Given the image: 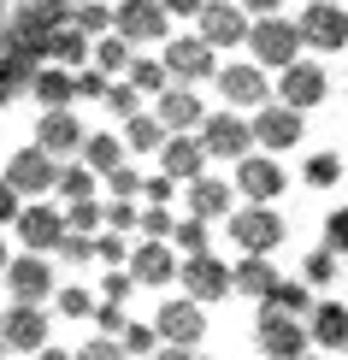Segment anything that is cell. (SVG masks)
Here are the masks:
<instances>
[{
    "label": "cell",
    "instance_id": "cell-29",
    "mask_svg": "<svg viewBox=\"0 0 348 360\" xmlns=\"http://www.w3.org/2000/svg\"><path fill=\"white\" fill-rule=\"evenodd\" d=\"M278 278L271 272V254H242V260L231 266V295H248V302H260V290Z\"/></svg>",
    "mask_w": 348,
    "mask_h": 360
},
{
    "label": "cell",
    "instance_id": "cell-15",
    "mask_svg": "<svg viewBox=\"0 0 348 360\" xmlns=\"http://www.w3.org/2000/svg\"><path fill=\"white\" fill-rule=\"evenodd\" d=\"M231 166H236V184H231V189H236V195H248V201H278V195H283V184H290L278 160L254 154V148H248V154H236Z\"/></svg>",
    "mask_w": 348,
    "mask_h": 360
},
{
    "label": "cell",
    "instance_id": "cell-51",
    "mask_svg": "<svg viewBox=\"0 0 348 360\" xmlns=\"http://www.w3.org/2000/svg\"><path fill=\"white\" fill-rule=\"evenodd\" d=\"M18 201H24L18 189H12V184H0V224H12V213H18Z\"/></svg>",
    "mask_w": 348,
    "mask_h": 360
},
{
    "label": "cell",
    "instance_id": "cell-8",
    "mask_svg": "<svg viewBox=\"0 0 348 360\" xmlns=\"http://www.w3.org/2000/svg\"><path fill=\"white\" fill-rule=\"evenodd\" d=\"M325 89H330V77H325V65H313V59H290V65H278V101L283 107H295V112H313L325 101Z\"/></svg>",
    "mask_w": 348,
    "mask_h": 360
},
{
    "label": "cell",
    "instance_id": "cell-2",
    "mask_svg": "<svg viewBox=\"0 0 348 360\" xmlns=\"http://www.w3.org/2000/svg\"><path fill=\"white\" fill-rule=\"evenodd\" d=\"M172 283H183V295H189V302H201V307L231 302V266H224L213 248L177 254V278H172Z\"/></svg>",
    "mask_w": 348,
    "mask_h": 360
},
{
    "label": "cell",
    "instance_id": "cell-30",
    "mask_svg": "<svg viewBox=\"0 0 348 360\" xmlns=\"http://www.w3.org/2000/svg\"><path fill=\"white\" fill-rule=\"evenodd\" d=\"M77 160H83V166H89V172L101 177L107 166H118V160H124V142H118L112 130H95V136L83 130V142H77Z\"/></svg>",
    "mask_w": 348,
    "mask_h": 360
},
{
    "label": "cell",
    "instance_id": "cell-53",
    "mask_svg": "<svg viewBox=\"0 0 348 360\" xmlns=\"http://www.w3.org/2000/svg\"><path fill=\"white\" fill-rule=\"evenodd\" d=\"M36 360H71V349H48V342H41V349H36Z\"/></svg>",
    "mask_w": 348,
    "mask_h": 360
},
{
    "label": "cell",
    "instance_id": "cell-3",
    "mask_svg": "<svg viewBox=\"0 0 348 360\" xmlns=\"http://www.w3.org/2000/svg\"><path fill=\"white\" fill-rule=\"evenodd\" d=\"M231 243L242 248V254H271L283 243V213L271 201H248V207H231Z\"/></svg>",
    "mask_w": 348,
    "mask_h": 360
},
{
    "label": "cell",
    "instance_id": "cell-9",
    "mask_svg": "<svg viewBox=\"0 0 348 360\" xmlns=\"http://www.w3.org/2000/svg\"><path fill=\"white\" fill-rule=\"evenodd\" d=\"M195 142L207 148V160H236V154H248V148H254L248 118H242V112H201Z\"/></svg>",
    "mask_w": 348,
    "mask_h": 360
},
{
    "label": "cell",
    "instance_id": "cell-13",
    "mask_svg": "<svg viewBox=\"0 0 348 360\" xmlns=\"http://www.w3.org/2000/svg\"><path fill=\"white\" fill-rule=\"evenodd\" d=\"M154 337L160 342H201L207 337V307L201 302H189V295H172V302H160V313H154Z\"/></svg>",
    "mask_w": 348,
    "mask_h": 360
},
{
    "label": "cell",
    "instance_id": "cell-33",
    "mask_svg": "<svg viewBox=\"0 0 348 360\" xmlns=\"http://www.w3.org/2000/svg\"><path fill=\"white\" fill-rule=\"evenodd\" d=\"M165 243H172L177 254H201V248H213V224L183 213V219H172V236H165Z\"/></svg>",
    "mask_w": 348,
    "mask_h": 360
},
{
    "label": "cell",
    "instance_id": "cell-20",
    "mask_svg": "<svg viewBox=\"0 0 348 360\" xmlns=\"http://www.w3.org/2000/svg\"><path fill=\"white\" fill-rule=\"evenodd\" d=\"M260 349H266V360H295V354H307L313 342H307V325H301L295 313L260 307Z\"/></svg>",
    "mask_w": 348,
    "mask_h": 360
},
{
    "label": "cell",
    "instance_id": "cell-44",
    "mask_svg": "<svg viewBox=\"0 0 348 360\" xmlns=\"http://www.w3.org/2000/svg\"><path fill=\"white\" fill-rule=\"evenodd\" d=\"M89 319L101 325V337H118V331H124V302H107V295H95Z\"/></svg>",
    "mask_w": 348,
    "mask_h": 360
},
{
    "label": "cell",
    "instance_id": "cell-11",
    "mask_svg": "<svg viewBox=\"0 0 348 360\" xmlns=\"http://www.w3.org/2000/svg\"><path fill=\"white\" fill-rule=\"evenodd\" d=\"M112 30L130 48H148V41H160L172 30V18L160 12V0H112Z\"/></svg>",
    "mask_w": 348,
    "mask_h": 360
},
{
    "label": "cell",
    "instance_id": "cell-32",
    "mask_svg": "<svg viewBox=\"0 0 348 360\" xmlns=\"http://www.w3.org/2000/svg\"><path fill=\"white\" fill-rule=\"evenodd\" d=\"M124 59H130V41L118 36V30H101V36H89V65H101L107 77H118V71H124Z\"/></svg>",
    "mask_w": 348,
    "mask_h": 360
},
{
    "label": "cell",
    "instance_id": "cell-6",
    "mask_svg": "<svg viewBox=\"0 0 348 360\" xmlns=\"http://www.w3.org/2000/svg\"><path fill=\"white\" fill-rule=\"evenodd\" d=\"M301 48H319V53H337L342 41H348V12H342V0H301Z\"/></svg>",
    "mask_w": 348,
    "mask_h": 360
},
{
    "label": "cell",
    "instance_id": "cell-18",
    "mask_svg": "<svg viewBox=\"0 0 348 360\" xmlns=\"http://www.w3.org/2000/svg\"><path fill=\"white\" fill-rule=\"evenodd\" d=\"M53 166H59V160H53V154H41V148L30 142V148H18V154L6 160L0 184H12V189L30 201V195H48V189H53Z\"/></svg>",
    "mask_w": 348,
    "mask_h": 360
},
{
    "label": "cell",
    "instance_id": "cell-41",
    "mask_svg": "<svg viewBox=\"0 0 348 360\" xmlns=\"http://www.w3.org/2000/svg\"><path fill=\"white\" fill-rule=\"evenodd\" d=\"M136 184H142V172L130 166V154L118 160V166H107V172H101V189H107V195H136Z\"/></svg>",
    "mask_w": 348,
    "mask_h": 360
},
{
    "label": "cell",
    "instance_id": "cell-23",
    "mask_svg": "<svg viewBox=\"0 0 348 360\" xmlns=\"http://www.w3.org/2000/svg\"><path fill=\"white\" fill-rule=\"evenodd\" d=\"M231 207H236V189L231 184H224V177H189V184H183V213H195V219H207V224H213V219H224V213H231Z\"/></svg>",
    "mask_w": 348,
    "mask_h": 360
},
{
    "label": "cell",
    "instance_id": "cell-4",
    "mask_svg": "<svg viewBox=\"0 0 348 360\" xmlns=\"http://www.w3.org/2000/svg\"><path fill=\"white\" fill-rule=\"evenodd\" d=\"M160 65H165L172 83H213L219 53L207 48L195 30H189V36H172V30H165V36H160Z\"/></svg>",
    "mask_w": 348,
    "mask_h": 360
},
{
    "label": "cell",
    "instance_id": "cell-26",
    "mask_svg": "<svg viewBox=\"0 0 348 360\" xmlns=\"http://www.w3.org/2000/svg\"><path fill=\"white\" fill-rule=\"evenodd\" d=\"M260 307H271V313H307L313 307V283L307 278H271L266 290H260Z\"/></svg>",
    "mask_w": 348,
    "mask_h": 360
},
{
    "label": "cell",
    "instance_id": "cell-10",
    "mask_svg": "<svg viewBox=\"0 0 348 360\" xmlns=\"http://www.w3.org/2000/svg\"><path fill=\"white\" fill-rule=\"evenodd\" d=\"M124 272H130V283L165 290V283L177 278V248L165 243V236H142V243H130V254H124Z\"/></svg>",
    "mask_w": 348,
    "mask_h": 360
},
{
    "label": "cell",
    "instance_id": "cell-35",
    "mask_svg": "<svg viewBox=\"0 0 348 360\" xmlns=\"http://www.w3.org/2000/svg\"><path fill=\"white\" fill-rule=\"evenodd\" d=\"M59 219H65V231H101V195H77V201H59Z\"/></svg>",
    "mask_w": 348,
    "mask_h": 360
},
{
    "label": "cell",
    "instance_id": "cell-37",
    "mask_svg": "<svg viewBox=\"0 0 348 360\" xmlns=\"http://www.w3.org/2000/svg\"><path fill=\"white\" fill-rule=\"evenodd\" d=\"M124 254H130V243H124V231H89V260H107V266H124Z\"/></svg>",
    "mask_w": 348,
    "mask_h": 360
},
{
    "label": "cell",
    "instance_id": "cell-56",
    "mask_svg": "<svg viewBox=\"0 0 348 360\" xmlns=\"http://www.w3.org/2000/svg\"><path fill=\"white\" fill-rule=\"evenodd\" d=\"M0 360H6V342H0Z\"/></svg>",
    "mask_w": 348,
    "mask_h": 360
},
{
    "label": "cell",
    "instance_id": "cell-50",
    "mask_svg": "<svg viewBox=\"0 0 348 360\" xmlns=\"http://www.w3.org/2000/svg\"><path fill=\"white\" fill-rule=\"evenodd\" d=\"M160 12H165V18H195L201 0H160Z\"/></svg>",
    "mask_w": 348,
    "mask_h": 360
},
{
    "label": "cell",
    "instance_id": "cell-43",
    "mask_svg": "<svg viewBox=\"0 0 348 360\" xmlns=\"http://www.w3.org/2000/svg\"><path fill=\"white\" fill-rule=\"evenodd\" d=\"M154 342H160V337H154V325H130V319H124V331H118V349H124L130 360L154 354Z\"/></svg>",
    "mask_w": 348,
    "mask_h": 360
},
{
    "label": "cell",
    "instance_id": "cell-52",
    "mask_svg": "<svg viewBox=\"0 0 348 360\" xmlns=\"http://www.w3.org/2000/svg\"><path fill=\"white\" fill-rule=\"evenodd\" d=\"M236 6H242V12H248V18H254V12H278L283 0H236Z\"/></svg>",
    "mask_w": 348,
    "mask_h": 360
},
{
    "label": "cell",
    "instance_id": "cell-16",
    "mask_svg": "<svg viewBox=\"0 0 348 360\" xmlns=\"http://www.w3.org/2000/svg\"><path fill=\"white\" fill-rule=\"evenodd\" d=\"M0 342L18 349V354H36L48 342V313H41V302H12L0 313Z\"/></svg>",
    "mask_w": 348,
    "mask_h": 360
},
{
    "label": "cell",
    "instance_id": "cell-54",
    "mask_svg": "<svg viewBox=\"0 0 348 360\" xmlns=\"http://www.w3.org/2000/svg\"><path fill=\"white\" fill-rule=\"evenodd\" d=\"M6 254H12V248H6V236H0V266H6Z\"/></svg>",
    "mask_w": 348,
    "mask_h": 360
},
{
    "label": "cell",
    "instance_id": "cell-19",
    "mask_svg": "<svg viewBox=\"0 0 348 360\" xmlns=\"http://www.w3.org/2000/svg\"><path fill=\"white\" fill-rule=\"evenodd\" d=\"M12 224H18V243H24L30 254H53L59 231H65L59 207H41L36 195H30V201H18V213H12Z\"/></svg>",
    "mask_w": 348,
    "mask_h": 360
},
{
    "label": "cell",
    "instance_id": "cell-27",
    "mask_svg": "<svg viewBox=\"0 0 348 360\" xmlns=\"http://www.w3.org/2000/svg\"><path fill=\"white\" fill-rule=\"evenodd\" d=\"M48 195H59V201H77V195H101V177L89 172L77 154H65V160L53 166V189H48Z\"/></svg>",
    "mask_w": 348,
    "mask_h": 360
},
{
    "label": "cell",
    "instance_id": "cell-7",
    "mask_svg": "<svg viewBox=\"0 0 348 360\" xmlns=\"http://www.w3.org/2000/svg\"><path fill=\"white\" fill-rule=\"evenodd\" d=\"M195 36H201L213 53L242 48V36H248V12H242L236 0H201V12H195Z\"/></svg>",
    "mask_w": 348,
    "mask_h": 360
},
{
    "label": "cell",
    "instance_id": "cell-14",
    "mask_svg": "<svg viewBox=\"0 0 348 360\" xmlns=\"http://www.w3.org/2000/svg\"><path fill=\"white\" fill-rule=\"evenodd\" d=\"M213 83H219V95L231 101V107H260V101L271 95V83H266V71L254 65V59H231V65H213Z\"/></svg>",
    "mask_w": 348,
    "mask_h": 360
},
{
    "label": "cell",
    "instance_id": "cell-25",
    "mask_svg": "<svg viewBox=\"0 0 348 360\" xmlns=\"http://www.w3.org/2000/svg\"><path fill=\"white\" fill-rule=\"evenodd\" d=\"M30 95H36V107H71V71L65 65H53V59H36V71H30Z\"/></svg>",
    "mask_w": 348,
    "mask_h": 360
},
{
    "label": "cell",
    "instance_id": "cell-12",
    "mask_svg": "<svg viewBox=\"0 0 348 360\" xmlns=\"http://www.w3.org/2000/svg\"><path fill=\"white\" fill-rule=\"evenodd\" d=\"M0 278H6L12 302H48V295H53V266H48V254H30V248H24L18 260L6 254Z\"/></svg>",
    "mask_w": 348,
    "mask_h": 360
},
{
    "label": "cell",
    "instance_id": "cell-49",
    "mask_svg": "<svg viewBox=\"0 0 348 360\" xmlns=\"http://www.w3.org/2000/svg\"><path fill=\"white\" fill-rule=\"evenodd\" d=\"M142 360H201V354L189 342H154V354H142Z\"/></svg>",
    "mask_w": 348,
    "mask_h": 360
},
{
    "label": "cell",
    "instance_id": "cell-47",
    "mask_svg": "<svg viewBox=\"0 0 348 360\" xmlns=\"http://www.w3.org/2000/svg\"><path fill=\"white\" fill-rule=\"evenodd\" d=\"M130 290H136V283H130L124 266H107V283H101V295H107V302H130Z\"/></svg>",
    "mask_w": 348,
    "mask_h": 360
},
{
    "label": "cell",
    "instance_id": "cell-38",
    "mask_svg": "<svg viewBox=\"0 0 348 360\" xmlns=\"http://www.w3.org/2000/svg\"><path fill=\"white\" fill-rule=\"evenodd\" d=\"M65 18H71V30H83V36H101V30H112V0H83Z\"/></svg>",
    "mask_w": 348,
    "mask_h": 360
},
{
    "label": "cell",
    "instance_id": "cell-34",
    "mask_svg": "<svg viewBox=\"0 0 348 360\" xmlns=\"http://www.w3.org/2000/svg\"><path fill=\"white\" fill-rule=\"evenodd\" d=\"M337 177H342V154H330V148H319V154L301 160V184L307 189H330Z\"/></svg>",
    "mask_w": 348,
    "mask_h": 360
},
{
    "label": "cell",
    "instance_id": "cell-45",
    "mask_svg": "<svg viewBox=\"0 0 348 360\" xmlns=\"http://www.w3.org/2000/svg\"><path fill=\"white\" fill-rule=\"evenodd\" d=\"M136 201H177V177H165V172H142V184H136Z\"/></svg>",
    "mask_w": 348,
    "mask_h": 360
},
{
    "label": "cell",
    "instance_id": "cell-1",
    "mask_svg": "<svg viewBox=\"0 0 348 360\" xmlns=\"http://www.w3.org/2000/svg\"><path fill=\"white\" fill-rule=\"evenodd\" d=\"M242 48H254V65H260V71H278V65H290V59L301 53V30H295V18L254 12V18H248V36H242Z\"/></svg>",
    "mask_w": 348,
    "mask_h": 360
},
{
    "label": "cell",
    "instance_id": "cell-5",
    "mask_svg": "<svg viewBox=\"0 0 348 360\" xmlns=\"http://www.w3.org/2000/svg\"><path fill=\"white\" fill-rule=\"evenodd\" d=\"M248 136L254 148H266V154H283V148H295L301 142V130H307V112H295V107H283V101H260V107H248Z\"/></svg>",
    "mask_w": 348,
    "mask_h": 360
},
{
    "label": "cell",
    "instance_id": "cell-46",
    "mask_svg": "<svg viewBox=\"0 0 348 360\" xmlns=\"http://www.w3.org/2000/svg\"><path fill=\"white\" fill-rule=\"evenodd\" d=\"M71 360H130V354L118 349V337H95V342H83V349H71Z\"/></svg>",
    "mask_w": 348,
    "mask_h": 360
},
{
    "label": "cell",
    "instance_id": "cell-17",
    "mask_svg": "<svg viewBox=\"0 0 348 360\" xmlns=\"http://www.w3.org/2000/svg\"><path fill=\"white\" fill-rule=\"evenodd\" d=\"M154 160H160L165 177H177V184H189V177L207 172V148L195 142V130H165L160 148H154Z\"/></svg>",
    "mask_w": 348,
    "mask_h": 360
},
{
    "label": "cell",
    "instance_id": "cell-42",
    "mask_svg": "<svg viewBox=\"0 0 348 360\" xmlns=\"http://www.w3.org/2000/svg\"><path fill=\"white\" fill-rule=\"evenodd\" d=\"M48 302H53L59 313H65V319H89V307H95V295H89V290H77V283H65V290H53Z\"/></svg>",
    "mask_w": 348,
    "mask_h": 360
},
{
    "label": "cell",
    "instance_id": "cell-31",
    "mask_svg": "<svg viewBox=\"0 0 348 360\" xmlns=\"http://www.w3.org/2000/svg\"><path fill=\"white\" fill-rule=\"evenodd\" d=\"M130 89H142V95H154V89H165L172 77H165V65H160V53H136L130 48V59H124V71H118Z\"/></svg>",
    "mask_w": 348,
    "mask_h": 360
},
{
    "label": "cell",
    "instance_id": "cell-21",
    "mask_svg": "<svg viewBox=\"0 0 348 360\" xmlns=\"http://www.w3.org/2000/svg\"><path fill=\"white\" fill-rule=\"evenodd\" d=\"M148 112H154L165 130H195L201 112H207V101L195 95V83H165V89H154V107Z\"/></svg>",
    "mask_w": 348,
    "mask_h": 360
},
{
    "label": "cell",
    "instance_id": "cell-28",
    "mask_svg": "<svg viewBox=\"0 0 348 360\" xmlns=\"http://www.w3.org/2000/svg\"><path fill=\"white\" fill-rule=\"evenodd\" d=\"M118 124H124V130H118L124 154H154V148H160V136H165V124H160V118L148 112V107H136L130 118H118Z\"/></svg>",
    "mask_w": 348,
    "mask_h": 360
},
{
    "label": "cell",
    "instance_id": "cell-24",
    "mask_svg": "<svg viewBox=\"0 0 348 360\" xmlns=\"http://www.w3.org/2000/svg\"><path fill=\"white\" fill-rule=\"evenodd\" d=\"M301 325H307L313 349H348V307L342 302H313L301 313Z\"/></svg>",
    "mask_w": 348,
    "mask_h": 360
},
{
    "label": "cell",
    "instance_id": "cell-40",
    "mask_svg": "<svg viewBox=\"0 0 348 360\" xmlns=\"http://www.w3.org/2000/svg\"><path fill=\"white\" fill-rule=\"evenodd\" d=\"M101 224H107V231H136V195H107V201H101Z\"/></svg>",
    "mask_w": 348,
    "mask_h": 360
},
{
    "label": "cell",
    "instance_id": "cell-22",
    "mask_svg": "<svg viewBox=\"0 0 348 360\" xmlns=\"http://www.w3.org/2000/svg\"><path fill=\"white\" fill-rule=\"evenodd\" d=\"M77 142H83L77 112H71V107H41V118H36V148H41V154L65 160V154H77Z\"/></svg>",
    "mask_w": 348,
    "mask_h": 360
},
{
    "label": "cell",
    "instance_id": "cell-39",
    "mask_svg": "<svg viewBox=\"0 0 348 360\" xmlns=\"http://www.w3.org/2000/svg\"><path fill=\"white\" fill-rule=\"evenodd\" d=\"M301 278H307L313 290H325V283H337V248H330V243H319V248L307 254V260H301Z\"/></svg>",
    "mask_w": 348,
    "mask_h": 360
},
{
    "label": "cell",
    "instance_id": "cell-48",
    "mask_svg": "<svg viewBox=\"0 0 348 360\" xmlns=\"http://www.w3.org/2000/svg\"><path fill=\"white\" fill-rule=\"evenodd\" d=\"M325 243L342 254V243H348V207H330L325 213Z\"/></svg>",
    "mask_w": 348,
    "mask_h": 360
},
{
    "label": "cell",
    "instance_id": "cell-36",
    "mask_svg": "<svg viewBox=\"0 0 348 360\" xmlns=\"http://www.w3.org/2000/svg\"><path fill=\"white\" fill-rule=\"evenodd\" d=\"M101 107H107L112 118H130L136 107H148V95H142V89H130L124 77H107V89H101Z\"/></svg>",
    "mask_w": 348,
    "mask_h": 360
},
{
    "label": "cell",
    "instance_id": "cell-55",
    "mask_svg": "<svg viewBox=\"0 0 348 360\" xmlns=\"http://www.w3.org/2000/svg\"><path fill=\"white\" fill-rule=\"evenodd\" d=\"M295 360H319V354H313V349H307V354H295Z\"/></svg>",
    "mask_w": 348,
    "mask_h": 360
}]
</instances>
